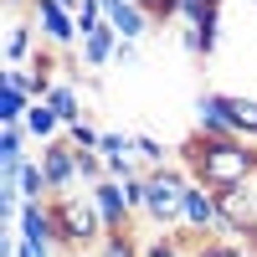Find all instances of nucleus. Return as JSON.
I'll return each instance as SVG.
<instances>
[{
    "mask_svg": "<svg viewBox=\"0 0 257 257\" xmlns=\"http://www.w3.org/2000/svg\"><path fill=\"white\" fill-rule=\"evenodd\" d=\"M16 257H52V247H41V242H26V237H16Z\"/></svg>",
    "mask_w": 257,
    "mask_h": 257,
    "instance_id": "24",
    "label": "nucleus"
},
{
    "mask_svg": "<svg viewBox=\"0 0 257 257\" xmlns=\"http://www.w3.org/2000/svg\"><path fill=\"white\" fill-rule=\"evenodd\" d=\"M6 6H36V0H6Z\"/></svg>",
    "mask_w": 257,
    "mask_h": 257,
    "instance_id": "26",
    "label": "nucleus"
},
{
    "mask_svg": "<svg viewBox=\"0 0 257 257\" xmlns=\"http://www.w3.org/2000/svg\"><path fill=\"white\" fill-rule=\"evenodd\" d=\"M196 134L206 139H237V128H231V113H226V93H201L196 98Z\"/></svg>",
    "mask_w": 257,
    "mask_h": 257,
    "instance_id": "8",
    "label": "nucleus"
},
{
    "mask_svg": "<svg viewBox=\"0 0 257 257\" xmlns=\"http://www.w3.org/2000/svg\"><path fill=\"white\" fill-rule=\"evenodd\" d=\"M196 257H252V252L231 237H206V242H196Z\"/></svg>",
    "mask_w": 257,
    "mask_h": 257,
    "instance_id": "20",
    "label": "nucleus"
},
{
    "mask_svg": "<svg viewBox=\"0 0 257 257\" xmlns=\"http://www.w3.org/2000/svg\"><path fill=\"white\" fill-rule=\"evenodd\" d=\"M77 257H98V252H77Z\"/></svg>",
    "mask_w": 257,
    "mask_h": 257,
    "instance_id": "27",
    "label": "nucleus"
},
{
    "mask_svg": "<svg viewBox=\"0 0 257 257\" xmlns=\"http://www.w3.org/2000/svg\"><path fill=\"white\" fill-rule=\"evenodd\" d=\"M21 128H26L36 144H52V139H62V134H67V123L57 118V108H52V103H31V108H26V123H21Z\"/></svg>",
    "mask_w": 257,
    "mask_h": 257,
    "instance_id": "13",
    "label": "nucleus"
},
{
    "mask_svg": "<svg viewBox=\"0 0 257 257\" xmlns=\"http://www.w3.org/2000/svg\"><path fill=\"white\" fill-rule=\"evenodd\" d=\"M139 6H144V0H139Z\"/></svg>",
    "mask_w": 257,
    "mask_h": 257,
    "instance_id": "29",
    "label": "nucleus"
},
{
    "mask_svg": "<svg viewBox=\"0 0 257 257\" xmlns=\"http://www.w3.org/2000/svg\"><path fill=\"white\" fill-rule=\"evenodd\" d=\"M108 26H113L123 41H139L149 26H155V21H149V11L139 6V0H118V6L108 11Z\"/></svg>",
    "mask_w": 257,
    "mask_h": 257,
    "instance_id": "12",
    "label": "nucleus"
},
{
    "mask_svg": "<svg viewBox=\"0 0 257 257\" xmlns=\"http://www.w3.org/2000/svg\"><path fill=\"white\" fill-rule=\"evenodd\" d=\"M88 196H93V206H98L103 226H108V237H113V231H134V211H128L123 185H118V180H98Z\"/></svg>",
    "mask_w": 257,
    "mask_h": 257,
    "instance_id": "7",
    "label": "nucleus"
},
{
    "mask_svg": "<svg viewBox=\"0 0 257 257\" xmlns=\"http://www.w3.org/2000/svg\"><path fill=\"white\" fill-rule=\"evenodd\" d=\"M113 62H118V67H134V62H139V41H118Z\"/></svg>",
    "mask_w": 257,
    "mask_h": 257,
    "instance_id": "23",
    "label": "nucleus"
},
{
    "mask_svg": "<svg viewBox=\"0 0 257 257\" xmlns=\"http://www.w3.org/2000/svg\"><path fill=\"white\" fill-rule=\"evenodd\" d=\"M134 149H139V160H144V170H160L170 155H165V144L160 139H149V134H134Z\"/></svg>",
    "mask_w": 257,
    "mask_h": 257,
    "instance_id": "21",
    "label": "nucleus"
},
{
    "mask_svg": "<svg viewBox=\"0 0 257 257\" xmlns=\"http://www.w3.org/2000/svg\"><path fill=\"white\" fill-rule=\"evenodd\" d=\"M16 226H21V237H26V242L57 247V216H52V201H26V206H21V216H16Z\"/></svg>",
    "mask_w": 257,
    "mask_h": 257,
    "instance_id": "9",
    "label": "nucleus"
},
{
    "mask_svg": "<svg viewBox=\"0 0 257 257\" xmlns=\"http://www.w3.org/2000/svg\"><path fill=\"white\" fill-rule=\"evenodd\" d=\"M123 201H128V211H134V216H144V206H149V180H144V175L123 180Z\"/></svg>",
    "mask_w": 257,
    "mask_h": 257,
    "instance_id": "22",
    "label": "nucleus"
},
{
    "mask_svg": "<svg viewBox=\"0 0 257 257\" xmlns=\"http://www.w3.org/2000/svg\"><path fill=\"white\" fill-rule=\"evenodd\" d=\"M16 185H21V201H52V185H47V170H41V160H26V165H21Z\"/></svg>",
    "mask_w": 257,
    "mask_h": 257,
    "instance_id": "17",
    "label": "nucleus"
},
{
    "mask_svg": "<svg viewBox=\"0 0 257 257\" xmlns=\"http://www.w3.org/2000/svg\"><path fill=\"white\" fill-rule=\"evenodd\" d=\"M52 216H57V247H67L72 257L88 247H103V237H108L93 196H52Z\"/></svg>",
    "mask_w": 257,
    "mask_h": 257,
    "instance_id": "2",
    "label": "nucleus"
},
{
    "mask_svg": "<svg viewBox=\"0 0 257 257\" xmlns=\"http://www.w3.org/2000/svg\"><path fill=\"white\" fill-rule=\"evenodd\" d=\"M41 170H47L52 196H72V185H77V149H72L67 139L41 144Z\"/></svg>",
    "mask_w": 257,
    "mask_h": 257,
    "instance_id": "6",
    "label": "nucleus"
},
{
    "mask_svg": "<svg viewBox=\"0 0 257 257\" xmlns=\"http://www.w3.org/2000/svg\"><path fill=\"white\" fill-rule=\"evenodd\" d=\"M144 180H149V206H144V216L155 221L160 231H180L190 170H180V165H160V170H144Z\"/></svg>",
    "mask_w": 257,
    "mask_h": 257,
    "instance_id": "3",
    "label": "nucleus"
},
{
    "mask_svg": "<svg viewBox=\"0 0 257 257\" xmlns=\"http://www.w3.org/2000/svg\"><path fill=\"white\" fill-rule=\"evenodd\" d=\"M226 113H231L237 139H257V98H237V93H226Z\"/></svg>",
    "mask_w": 257,
    "mask_h": 257,
    "instance_id": "15",
    "label": "nucleus"
},
{
    "mask_svg": "<svg viewBox=\"0 0 257 257\" xmlns=\"http://www.w3.org/2000/svg\"><path fill=\"white\" fill-rule=\"evenodd\" d=\"M31 21H36L41 41H47V47H57V52H67V47H77V41H82L77 16L62 6V0H36V6H31Z\"/></svg>",
    "mask_w": 257,
    "mask_h": 257,
    "instance_id": "4",
    "label": "nucleus"
},
{
    "mask_svg": "<svg viewBox=\"0 0 257 257\" xmlns=\"http://www.w3.org/2000/svg\"><path fill=\"white\" fill-rule=\"evenodd\" d=\"M26 108H31V98L21 93V88H0V128L26 123Z\"/></svg>",
    "mask_w": 257,
    "mask_h": 257,
    "instance_id": "18",
    "label": "nucleus"
},
{
    "mask_svg": "<svg viewBox=\"0 0 257 257\" xmlns=\"http://www.w3.org/2000/svg\"><path fill=\"white\" fill-rule=\"evenodd\" d=\"M221 206V237H257V190L252 185H237V190H221L216 196Z\"/></svg>",
    "mask_w": 257,
    "mask_h": 257,
    "instance_id": "5",
    "label": "nucleus"
},
{
    "mask_svg": "<svg viewBox=\"0 0 257 257\" xmlns=\"http://www.w3.org/2000/svg\"><path fill=\"white\" fill-rule=\"evenodd\" d=\"M62 139H67L72 149H98V144H103V128H98L93 118H77V123H67V134H62Z\"/></svg>",
    "mask_w": 257,
    "mask_h": 257,
    "instance_id": "19",
    "label": "nucleus"
},
{
    "mask_svg": "<svg viewBox=\"0 0 257 257\" xmlns=\"http://www.w3.org/2000/svg\"><path fill=\"white\" fill-rule=\"evenodd\" d=\"M180 160L190 170V180L206 185V190H237L257 180V149L247 139H206V134H190L180 144Z\"/></svg>",
    "mask_w": 257,
    "mask_h": 257,
    "instance_id": "1",
    "label": "nucleus"
},
{
    "mask_svg": "<svg viewBox=\"0 0 257 257\" xmlns=\"http://www.w3.org/2000/svg\"><path fill=\"white\" fill-rule=\"evenodd\" d=\"M118 31L108 26V21H103V26L98 31H88V36H82L77 41V52H82V67H88V72H98V67H108V62H113V52H118Z\"/></svg>",
    "mask_w": 257,
    "mask_h": 257,
    "instance_id": "10",
    "label": "nucleus"
},
{
    "mask_svg": "<svg viewBox=\"0 0 257 257\" xmlns=\"http://www.w3.org/2000/svg\"><path fill=\"white\" fill-rule=\"evenodd\" d=\"M62 6H67V11H72V16H77V11H82V6H88V0H62Z\"/></svg>",
    "mask_w": 257,
    "mask_h": 257,
    "instance_id": "25",
    "label": "nucleus"
},
{
    "mask_svg": "<svg viewBox=\"0 0 257 257\" xmlns=\"http://www.w3.org/2000/svg\"><path fill=\"white\" fill-rule=\"evenodd\" d=\"M36 21H11L6 26V62L11 67H31V57H36Z\"/></svg>",
    "mask_w": 257,
    "mask_h": 257,
    "instance_id": "11",
    "label": "nucleus"
},
{
    "mask_svg": "<svg viewBox=\"0 0 257 257\" xmlns=\"http://www.w3.org/2000/svg\"><path fill=\"white\" fill-rule=\"evenodd\" d=\"M252 6H257V0H252Z\"/></svg>",
    "mask_w": 257,
    "mask_h": 257,
    "instance_id": "28",
    "label": "nucleus"
},
{
    "mask_svg": "<svg viewBox=\"0 0 257 257\" xmlns=\"http://www.w3.org/2000/svg\"><path fill=\"white\" fill-rule=\"evenodd\" d=\"M144 257H196V242L185 231H160V237L144 242Z\"/></svg>",
    "mask_w": 257,
    "mask_h": 257,
    "instance_id": "16",
    "label": "nucleus"
},
{
    "mask_svg": "<svg viewBox=\"0 0 257 257\" xmlns=\"http://www.w3.org/2000/svg\"><path fill=\"white\" fill-rule=\"evenodd\" d=\"M47 103L57 108V118H62V123H77V118H88V113H82V98H77V82H67V77H62L57 88L47 93Z\"/></svg>",
    "mask_w": 257,
    "mask_h": 257,
    "instance_id": "14",
    "label": "nucleus"
}]
</instances>
